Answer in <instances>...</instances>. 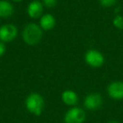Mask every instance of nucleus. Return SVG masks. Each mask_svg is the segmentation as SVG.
Here are the masks:
<instances>
[{
  "label": "nucleus",
  "mask_w": 123,
  "mask_h": 123,
  "mask_svg": "<svg viewBox=\"0 0 123 123\" xmlns=\"http://www.w3.org/2000/svg\"><path fill=\"white\" fill-rule=\"evenodd\" d=\"M86 115L83 109L79 107H73L67 111L64 116L65 123H84Z\"/></svg>",
  "instance_id": "nucleus-4"
},
{
  "label": "nucleus",
  "mask_w": 123,
  "mask_h": 123,
  "mask_svg": "<svg viewBox=\"0 0 123 123\" xmlns=\"http://www.w3.org/2000/svg\"><path fill=\"white\" fill-rule=\"evenodd\" d=\"M12 1H14V2H20L22 0H12Z\"/></svg>",
  "instance_id": "nucleus-17"
},
{
  "label": "nucleus",
  "mask_w": 123,
  "mask_h": 123,
  "mask_svg": "<svg viewBox=\"0 0 123 123\" xmlns=\"http://www.w3.org/2000/svg\"><path fill=\"white\" fill-rule=\"evenodd\" d=\"M14 14V7L6 0H0V17L9 18Z\"/></svg>",
  "instance_id": "nucleus-11"
},
{
  "label": "nucleus",
  "mask_w": 123,
  "mask_h": 123,
  "mask_svg": "<svg viewBox=\"0 0 123 123\" xmlns=\"http://www.w3.org/2000/svg\"><path fill=\"white\" fill-rule=\"evenodd\" d=\"M43 4L47 8H53L56 4V0H42Z\"/></svg>",
  "instance_id": "nucleus-14"
},
{
  "label": "nucleus",
  "mask_w": 123,
  "mask_h": 123,
  "mask_svg": "<svg viewBox=\"0 0 123 123\" xmlns=\"http://www.w3.org/2000/svg\"><path fill=\"white\" fill-rule=\"evenodd\" d=\"M62 99L67 105H75L79 101V96L74 91L67 89L62 94Z\"/></svg>",
  "instance_id": "nucleus-10"
},
{
  "label": "nucleus",
  "mask_w": 123,
  "mask_h": 123,
  "mask_svg": "<svg viewBox=\"0 0 123 123\" xmlns=\"http://www.w3.org/2000/svg\"><path fill=\"white\" fill-rule=\"evenodd\" d=\"M107 94L111 99L120 100L123 99V81L115 80L107 87Z\"/></svg>",
  "instance_id": "nucleus-7"
},
{
  "label": "nucleus",
  "mask_w": 123,
  "mask_h": 123,
  "mask_svg": "<svg viewBox=\"0 0 123 123\" xmlns=\"http://www.w3.org/2000/svg\"><path fill=\"white\" fill-rule=\"evenodd\" d=\"M25 107L29 112L35 116H40L44 108V99L42 96L37 93L29 94L25 99Z\"/></svg>",
  "instance_id": "nucleus-2"
},
{
  "label": "nucleus",
  "mask_w": 123,
  "mask_h": 123,
  "mask_svg": "<svg viewBox=\"0 0 123 123\" xmlns=\"http://www.w3.org/2000/svg\"><path fill=\"white\" fill-rule=\"evenodd\" d=\"M43 12V5L39 1H32L27 7V14L32 19H38Z\"/></svg>",
  "instance_id": "nucleus-8"
},
{
  "label": "nucleus",
  "mask_w": 123,
  "mask_h": 123,
  "mask_svg": "<svg viewBox=\"0 0 123 123\" xmlns=\"http://www.w3.org/2000/svg\"><path fill=\"white\" fill-rule=\"evenodd\" d=\"M56 25V19L51 14H46L42 15L40 19V26L44 31H51Z\"/></svg>",
  "instance_id": "nucleus-9"
},
{
  "label": "nucleus",
  "mask_w": 123,
  "mask_h": 123,
  "mask_svg": "<svg viewBox=\"0 0 123 123\" xmlns=\"http://www.w3.org/2000/svg\"><path fill=\"white\" fill-rule=\"evenodd\" d=\"M18 29L15 25L7 24L0 27V41L2 42H10L16 38Z\"/></svg>",
  "instance_id": "nucleus-6"
},
{
  "label": "nucleus",
  "mask_w": 123,
  "mask_h": 123,
  "mask_svg": "<svg viewBox=\"0 0 123 123\" xmlns=\"http://www.w3.org/2000/svg\"><path fill=\"white\" fill-rule=\"evenodd\" d=\"M116 2L117 0H99V4L105 8L112 7L116 4Z\"/></svg>",
  "instance_id": "nucleus-13"
},
{
  "label": "nucleus",
  "mask_w": 123,
  "mask_h": 123,
  "mask_svg": "<svg viewBox=\"0 0 123 123\" xmlns=\"http://www.w3.org/2000/svg\"><path fill=\"white\" fill-rule=\"evenodd\" d=\"M22 37L26 44L31 46L37 44L40 42L42 37L41 28L34 23L28 24L23 31Z\"/></svg>",
  "instance_id": "nucleus-1"
},
{
  "label": "nucleus",
  "mask_w": 123,
  "mask_h": 123,
  "mask_svg": "<svg viewBox=\"0 0 123 123\" xmlns=\"http://www.w3.org/2000/svg\"><path fill=\"white\" fill-rule=\"evenodd\" d=\"M103 105V98L99 93H90L85 97L84 105L89 111H96Z\"/></svg>",
  "instance_id": "nucleus-5"
},
{
  "label": "nucleus",
  "mask_w": 123,
  "mask_h": 123,
  "mask_svg": "<svg viewBox=\"0 0 123 123\" xmlns=\"http://www.w3.org/2000/svg\"><path fill=\"white\" fill-rule=\"evenodd\" d=\"M107 123H119L117 121H116V120H111V121H109Z\"/></svg>",
  "instance_id": "nucleus-16"
},
{
  "label": "nucleus",
  "mask_w": 123,
  "mask_h": 123,
  "mask_svg": "<svg viewBox=\"0 0 123 123\" xmlns=\"http://www.w3.org/2000/svg\"><path fill=\"white\" fill-rule=\"evenodd\" d=\"M6 51V47H5V45L4 44V42H0V56H2L5 53Z\"/></svg>",
  "instance_id": "nucleus-15"
},
{
  "label": "nucleus",
  "mask_w": 123,
  "mask_h": 123,
  "mask_svg": "<svg viewBox=\"0 0 123 123\" xmlns=\"http://www.w3.org/2000/svg\"><path fill=\"white\" fill-rule=\"evenodd\" d=\"M112 24L117 30H123V16L116 14L113 19Z\"/></svg>",
  "instance_id": "nucleus-12"
},
{
  "label": "nucleus",
  "mask_w": 123,
  "mask_h": 123,
  "mask_svg": "<svg viewBox=\"0 0 123 123\" xmlns=\"http://www.w3.org/2000/svg\"><path fill=\"white\" fill-rule=\"evenodd\" d=\"M85 62L92 68H99L105 63V56L100 51L90 49L85 53Z\"/></svg>",
  "instance_id": "nucleus-3"
}]
</instances>
